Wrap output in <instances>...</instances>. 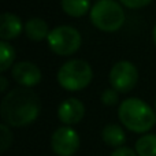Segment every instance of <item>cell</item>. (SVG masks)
I'll return each instance as SVG.
<instances>
[{
	"label": "cell",
	"mask_w": 156,
	"mask_h": 156,
	"mask_svg": "<svg viewBox=\"0 0 156 156\" xmlns=\"http://www.w3.org/2000/svg\"><path fill=\"white\" fill-rule=\"evenodd\" d=\"M41 111L38 96L29 88H15L2 100L0 115L10 127H23L33 123Z\"/></svg>",
	"instance_id": "6da1fadb"
},
{
	"label": "cell",
	"mask_w": 156,
	"mask_h": 156,
	"mask_svg": "<svg viewBox=\"0 0 156 156\" xmlns=\"http://www.w3.org/2000/svg\"><path fill=\"white\" fill-rule=\"evenodd\" d=\"M118 118L133 133H147L155 126L156 112L148 103L137 97L126 99L118 107Z\"/></svg>",
	"instance_id": "7a4b0ae2"
},
{
	"label": "cell",
	"mask_w": 156,
	"mask_h": 156,
	"mask_svg": "<svg viewBox=\"0 0 156 156\" xmlns=\"http://www.w3.org/2000/svg\"><path fill=\"white\" fill-rule=\"evenodd\" d=\"M89 16L93 26L105 33L119 30L126 18L122 4L115 0H99L92 7Z\"/></svg>",
	"instance_id": "3957f363"
},
{
	"label": "cell",
	"mask_w": 156,
	"mask_h": 156,
	"mask_svg": "<svg viewBox=\"0 0 156 156\" xmlns=\"http://www.w3.org/2000/svg\"><path fill=\"white\" fill-rule=\"evenodd\" d=\"M93 71L86 60L71 59L62 65L58 71V82L69 92L82 90L90 83Z\"/></svg>",
	"instance_id": "277c9868"
},
{
	"label": "cell",
	"mask_w": 156,
	"mask_h": 156,
	"mask_svg": "<svg viewBox=\"0 0 156 156\" xmlns=\"http://www.w3.org/2000/svg\"><path fill=\"white\" fill-rule=\"evenodd\" d=\"M47 41L52 52L60 56H70L80 49L82 37L76 27L62 25L49 32Z\"/></svg>",
	"instance_id": "5b68a950"
},
{
	"label": "cell",
	"mask_w": 156,
	"mask_h": 156,
	"mask_svg": "<svg viewBox=\"0 0 156 156\" xmlns=\"http://www.w3.org/2000/svg\"><path fill=\"white\" fill-rule=\"evenodd\" d=\"M138 81V71L129 60H119L110 71V83L118 93L130 92Z\"/></svg>",
	"instance_id": "8992f818"
},
{
	"label": "cell",
	"mask_w": 156,
	"mask_h": 156,
	"mask_svg": "<svg viewBox=\"0 0 156 156\" xmlns=\"http://www.w3.org/2000/svg\"><path fill=\"white\" fill-rule=\"evenodd\" d=\"M51 148L58 156H73L80 148V136L71 126L58 127L51 136Z\"/></svg>",
	"instance_id": "52a82bcc"
},
{
	"label": "cell",
	"mask_w": 156,
	"mask_h": 156,
	"mask_svg": "<svg viewBox=\"0 0 156 156\" xmlns=\"http://www.w3.org/2000/svg\"><path fill=\"white\" fill-rule=\"evenodd\" d=\"M12 78L22 88H33L41 81V70L32 62L22 60L12 66L11 69Z\"/></svg>",
	"instance_id": "ba28073f"
},
{
	"label": "cell",
	"mask_w": 156,
	"mask_h": 156,
	"mask_svg": "<svg viewBox=\"0 0 156 156\" xmlns=\"http://www.w3.org/2000/svg\"><path fill=\"white\" fill-rule=\"evenodd\" d=\"M83 115H85V105L76 97L66 99L65 101L60 103L58 108V118L62 123H65V126H73L81 122Z\"/></svg>",
	"instance_id": "9c48e42d"
},
{
	"label": "cell",
	"mask_w": 156,
	"mask_h": 156,
	"mask_svg": "<svg viewBox=\"0 0 156 156\" xmlns=\"http://www.w3.org/2000/svg\"><path fill=\"white\" fill-rule=\"evenodd\" d=\"M22 33V21L12 12H4L0 16V38L8 41Z\"/></svg>",
	"instance_id": "30bf717a"
},
{
	"label": "cell",
	"mask_w": 156,
	"mask_h": 156,
	"mask_svg": "<svg viewBox=\"0 0 156 156\" xmlns=\"http://www.w3.org/2000/svg\"><path fill=\"white\" fill-rule=\"evenodd\" d=\"M23 32L29 40L38 43V41H43L44 38H48V34L51 30L48 29V25L44 19L34 16V18H30L25 23Z\"/></svg>",
	"instance_id": "8fae6325"
},
{
	"label": "cell",
	"mask_w": 156,
	"mask_h": 156,
	"mask_svg": "<svg viewBox=\"0 0 156 156\" xmlns=\"http://www.w3.org/2000/svg\"><path fill=\"white\" fill-rule=\"evenodd\" d=\"M101 138L105 145L118 149L126 141V134H125L123 129L119 125L110 123V125H105L104 129L101 130Z\"/></svg>",
	"instance_id": "7c38bea8"
},
{
	"label": "cell",
	"mask_w": 156,
	"mask_h": 156,
	"mask_svg": "<svg viewBox=\"0 0 156 156\" xmlns=\"http://www.w3.org/2000/svg\"><path fill=\"white\" fill-rule=\"evenodd\" d=\"M60 5H62L63 12L67 15L74 16V18H80L90 12V0H60Z\"/></svg>",
	"instance_id": "4fadbf2b"
},
{
	"label": "cell",
	"mask_w": 156,
	"mask_h": 156,
	"mask_svg": "<svg viewBox=\"0 0 156 156\" xmlns=\"http://www.w3.org/2000/svg\"><path fill=\"white\" fill-rule=\"evenodd\" d=\"M134 151L138 156H156V134L148 133L136 141Z\"/></svg>",
	"instance_id": "5bb4252c"
},
{
	"label": "cell",
	"mask_w": 156,
	"mask_h": 156,
	"mask_svg": "<svg viewBox=\"0 0 156 156\" xmlns=\"http://www.w3.org/2000/svg\"><path fill=\"white\" fill-rule=\"evenodd\" d=\"M15 59V49L7 41L0 43V71L4 73L11 67Z\"/></svg>",
	"instance_id": "9a60e30c"
},
{
	"label": "cell",
	"mask_w": 156,
	"mask_h": 156,
	"mask_svg": "<svg viewBox=\"0 0 156 156\" xmlns=\"http://www.w3.org/2000/svg\"><path fill=\"white\" fill-rule=\"evenodd\" d=\"M12 144V133L10 126L5 123L0 125V152H5Z\"/></svg>",
	"instance_id": "2e32d148"
},
{
	"label": "cell",
	"mask_w": 156,
	"mask_h": 156,
	"mask_svg": "<svg viewBox=\"0 0 156 156\" xmlns=\"http://www.w3.org/2000/svg\"><path fill=\"white\" fill-rule=\"evenodd\" d=\"M100 99H101L103 104H105V105H115L119 100V96H118V92H116L115 89L108 88L101 93V97H100Z\"/></svg>",
	"instance_id": "e0dca14e"
},
{
	"label": "cell",
	"mask_w": 156,
	"mask_h": 156,
	"mask_svg": "<svg viewBox=\"0 0 156 156\" xmlns=\"http://www.w3.org/2000/svg\"><path fill=\"white\" fill-rule=\"evenodd\" d=\"M122 5L127 8H132V10H138V8H143L145 5H148L152 0H119Z\"/></svg>",
	"instance_id": "ac0fdd59"
},
{
	"label": "cell",
	"mask_w": 156,
	"mask_h": 156,
	"mask_svg": "<svg viewBox=\"0 0 156 156\" xmlns=\"http://www.w3.org/2000/svg\"><path fill=\"white\" fill-rule=\"evenodd\" d=\"M110 156H138L136 154L134 149L129 148V147H121V148L115 149Z\"/></svg>",
	"instance_id": "d6986e66"
},
{
	"label": "cell",
	"mask_w": 156,
	"mask_h": 156,
	"mask_svg": "<svg viewBox=\"0 0 156 156\" xmlns=\"http://www.w3.org/2000/svg\"><path fill=\"white\" fill-rule=\"evenodd\" d=\"M7 86H8L7 78H5L4 76H0V92H2V93H4L5 89H7Z\"/></svg>",
	"instance_id": "ffe728a7"
},
{
	"label": "cell",
	"mask_w": 156,
	"mask_h": 156,
	"mask_svg": "<svg viewBox=\"0 0 156 156\" xmlns=\"http://www.w3.org/2000/svg\"><path fill=\"white\" fill-rule=\"evenodd\" d=\"M152 38H154V43L156 44V25H155L154 30H152Z\"/></svg>",
	"instance_id": "44dd1931"
},
{
	"label": "cell",
	"mask_w": 156,
	"mask_h": 156,
	"mask_svg": "<svg viewBox=\"0 0 156 156\" xmlns=\"http://www.w3.org/2000/svg\"><path fill=\"white\" fill-rule=\"evenodd\" d=\"M155 111H156V100H155Z\"/></svg>",
	"instance_id": "7402d4cb"
}]
</instances>
